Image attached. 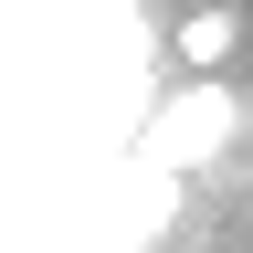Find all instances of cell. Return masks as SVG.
I'll return each instance as SVG.
<instances>
[{"label": "cell", "mask_w": 253, "mask_h": 253, "mask_svg": "<svg viewBox=\"0 0 253 253\" xmlns=\"http://www.w3.org/2000/svg\"><path fill=\"white\" fill-rule=\"evenodd\" d=\"M232 126H243V95L232 84H169V106L137 126V158L148 169H201V158L232 148Z\"/></svg>", "instance_id": "6da1fadb"}, {"label": "cell", "mask_w": 253, "mask_h": 253, "mask_svg": "<svg viewBox=\"0 0 253 253\" xmlns=\"http://www.w3.org/2000/svg\"><path fill=\"white\" fill-rule=\"evenodd\" d=\"M243 53V11L232 0H211V11H190L169 32V63H179V84H221V63Z\"/></svg>", "instance_id": "7a4b0ae2"}]
</instances>
